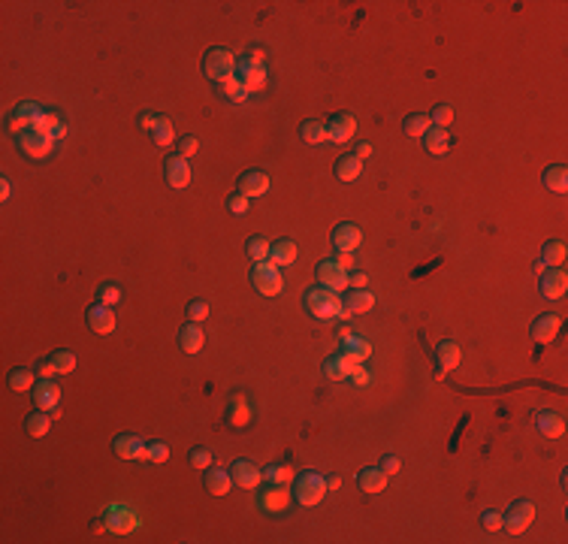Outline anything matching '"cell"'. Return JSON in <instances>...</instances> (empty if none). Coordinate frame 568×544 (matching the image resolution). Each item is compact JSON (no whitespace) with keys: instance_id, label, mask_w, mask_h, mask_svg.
I'll list each match as a JSON object with an SVG mask.
<instances>
[{"instance_id":"2","label":"cell","mask_w":568,"mask_h":544,"mask_svg":"<svg viewBox=\"0 0 568 544\" xmlns=\"http://www.w3.org/2000/svg\"><path fill=\"white\" fill-rule=\"evenodd\" d=\"M203 73H206V79L224 85V82L233 79V73H236V55H233L230 49H224V46L208 49L206 58H203Z\"/></svg>"},{"instance_id":"12","label":"cell","mask_w":568,"mask_h":544,"mask_svg":"<svg viewBox=\"0 0 568 544\" xmlns=\"http://www.w3.org/2000/svg\"><path fill=\"white\" fill-rule=\"evenodd\" d=\"M145 448H148V441L142 439V435L136 432H121V435H115L112 439V450L118 454L121 459H139V457H145Z\"/></svg>"},{"instance_id":"14","label":"cell","mask_w":568,"mask_h":544,"mask_svg":"<svg viewBox=\"0 0 568 544\" xmlns=\"http://www.w3.org/2000/svg\"><path fill=\"white\" fill-rule=\"evenodd\" d=\"M230 475H233V481H236L242 490H254V487H260V481H263L260 466L251 463V459H236L233 468H230Z\"/></svg>"},{"instance_id":"23","label":"cell","mask_w":568,"mask_h":544,"mask_svg":"<svg viewBox=\"0 0 568 544\" xmlns=\"http://www.w3.org/2000/svg\"><path fill=\"white\" fill-rule=\"evenodd\" d=\"M341 306H345V317L363 315V312H369V308L375 306V297L366 288H360V290H350L348 297H341Z\"/></svg>"},{"instance_id":"27","label":"cell","mask_w":568,"mask_h":544,"mask_svg":"<svg viewBox=\"0 0 568 544\" xmlns=\"http://www.w3.org/2000/svg\"><path fill=\"white\" fill-rule=\"evenodd\" d=\"M179 348L185 351V354H197L199 348H203V330H199V324L188 321L185 326L179 330Z\"/></svg>"},{"instance_id":"15","label":"cell","mask_w":568,"mask_h":544,"mask_svg":"<svg viewBox=\"0 0 568 544\" xmlns=\"http://www.w3.org/2000/svg\"><path fill=\"white\" fill-rule=\"evenodd\" d=\"M559 326H562V317L553 315V312H547V315H538L535 321H532L529 333H532V339H535V342H541V345H550V342L556 339Z\"/></svg>"},{"instance_id":"22","label":"cell","mask_w":568,"mask_h":544,"mask_svg":"<svg viewBox=\"0 0 568 544\" xmlns=\"http://www.w3.org/2000/svg\"><path fill=\"white\" fill-rule=\"evenodd\" d=\"M203 484H206L208 493H215V496H227L230 487H233V475L224 472V468H212V466H208L206 475H203Z\"/></svg>"},{"instance_id":"41","label":"cell","mask_w":568,"mask_h":544,"mask_svg":"<svg viewBox=\"0 0 568 544\" xmlns=\"http://www.w3.org/2000/svg\"><path fill=\"white\" fill-rule=\"evenodd\" d=\"M429 121H432V128H450V124H454V109H450L447 103H441V106H436V109H432V112H429Z\"/></svg>"},{"instance_id":"21","label":"cell","mask_w":568,"mask_h":544,"mask_svg":"<svg viewBox=\"0 0 568 544\" xmlns=\"http://www.w3.org/2000/svg\"><path fill=\"white\" fill-rule=\"evenodd\" d=\"M354 369H357V363H354V360H348L345 354H341V351H339L336 357H327V360H323V375H327V378H332V381L350 378V375H354Z\"/></svg>"},{"instance_id":"36","label":"cell","mask_w":568,"mask_h":544,"mask_svg":"<svg viewBox=\"0 0 568 544\" xmlns=\"http://www.w3.org/2000/svg\"><path fill=\"white\" fill-rule=\"evenodd\" d=\"M97 303H103V306H109V308H115L121 303V288L115 281H103L97 288Z\"/></svg>"},{"instance_id":"57","label":"cell","mask_w":568,"mask_h":544,"mask_svg":"<svg viewBox=\"0 0 568 544\" xmlns=\"http://www.w3.org/2000/svg\"><path fill=\"white\" fill-rule=\"evenodd\" d=\"M10 179H3V182H0V197H3V200H10Z\"/></svg>"},{"instance_id":"17","label":"cell","mask_w":568,"mask_h":544,"mask_svg":"<svg viewBox=\"0 0 568 544\" xmlns=\"http://www.w3.org/2000/svg\"><path fill=\"white\" fill-rule=\"evenodd\" d=\"M459 345L454 339H445V342H438L436 345V372H438V378L441 375H447L450 369H456L459 366Z\"/></svg>"},{"instance_id":"49","label":"cell","mask_w":568,"mask_h":544,"mask_svg":"<svg viewBox=\"0 0 568 544\" xmlns=\"http://www.w3.org/2000/svg\"><path fill=\"white\" fill-rule=\"evenodd\" d=\"M190 466H197V468H208V466H212V450H206V448H194V450H190Z\"/></svg>"},{"instance_id":"18","label":"cell","mask_w":568,"mask_h":544,"mask_svg":"<svg viewBox=\"0 0 568 544\" xmlns=\"http://www.w3.org/2000/svg\"><path fill=\"white\" fill-rule=\"evenodd\" d=\"M266 191H269V175H266V170H245L239 175V194L263 197Z\"/></svg>"},{"instance_id":"37","label":"cell","mask_w":568,"mask_h":544,"mask_svg":"<svg viewBox=\"0 0 568 544\" xmlns=\"http://www.w3.org/2000/svg\"><path fill=\"white\" fill-rule=\"evenodd\" d=\"M33 384H37V381H33V369H28V366H19V369H12L10 372V387L12 390H33Z\"/></svg>"},{"instance_id":"48","label":"cell","mask_w":568,"mask_h":544,"mask_svg":"<svg viewBox=\"0 0 568 544\" xmlns=\"http://www.w3.org/2000/svg\"><path fill=\"white\" fill-rule=\"evenodd\" d=\"M481 523H483V529H487V532H496V529H502V514L492 511V508H487V511L481 514Z\"/></svg>"},{"instance_id":"1","label":"cell","mask_w":568,"mask_h":544,"mask_svg":"<svg viewBox=\"0 0 568 544\" xmlns=\"http://www.w3.org/2000/svg\"><path fill=\"white\" fill-rule=\"evenodd\" d=\"M305 308H308V312H312L314 317H321V321H339V317H345L341 294H339V290L323 288V284H317V288H308Z\"/></svg>"},{"instance_id":"20","label":"cell","mask_w":568,"mask_h":544,"mask_svg":"<svg viewBox=\"0 0 568 544\" xmlns=\"http://www.w3.org/2000/svg\"><path fill=\"white\" fill-rule=\"evenodd\" d=\"M85 321H88L91 330H94V333H103V336L115 330V315H112V308L103 306V303H94V306H91L88 312H85Z\"/></svg>"},{"instance_id":"7","label":"cell","mask_w":568,"mask_h":544,"mask_svg":"<svg viewBox=\"0 0 568 544\" xmlns=\"http://www.w3.org/2000/svg\"><path fill=\"white\" fill-rule=\"evenodd\" d=\"M43 112L46 109H39L33 100H24V103H19L10 112V119H6V128H10L12 133H24V130H30V128H37L39 119H43Z\"/></svg>"},{"instance_id":"58","label":"cell","mask_w":568,"mask_h":544,"mask_svg":"<svg viewBox=\"0 0 568 544\" xmlns=\"http://www.w3.org/2000/svg\"><path fill=\"white\" fill-rule=\"evenodd\" d=\"M339 484H341V478H339V475H332V478H327V490H336Z\"/></svg>"},{"instance_id":"40","label":"cell","mask_w":568,"mask_h":544,"mask_svg":"<svg viewBox=\"0 0 568 544\" xmlns=\"http://www.w3.org/2000/svg\"><path fill=\"white\" fill-rule=\"evenodd\" d=\"M152 139H154V146H161V148L170 146V142H172V124H170V119H157L154 130H152Z\"/></svg>"},{"instance_id":"51","label":"cell","mask_w":568,"mask_h":544,"mask_svg":"<svg viewBox=\"0 0 568 544\" xmlns=\"http://www.w3.org/2000/svg\"><path fill=\"white\" fill-rule=\"evenodd\" d=\"M227 209L233 215H245L248 212V197L245 194H233L230 200H227Z\"/></svg>"},{"instance_id":"13","label":"cell","mask_w":568,"mask_h":544,"mask_svg":"<svg viewBox=\"0 0 568 544\" xmlns=\"http://www.w3.org/2000/svg\"><path fill=\"white\" fill-rule=\"evenodd\" d=\"M33 405L43 408V412H55L57 403H61V387L52 381V378H39L37 384H33Z\"/></svg>"},{"instance_id":"19","label":"cell","mask_w":568,"mask_h":544,"mask_svg":"<svg viewBox=\"0 0 568 544\" xmlns=\"http://www.w3.org/2000/svg\"><path fill=\"white\" fill-rule=\"evenodd\" d=\"M163 175L166 182H170L172 188H188L190 185V164L185 161V157H166L163 161Z\"/></svg>"},{"instance_id":"43","label":"cell","mask_w":568,"mask_h":544,"mask_svg":"<svg viewBox=\"0 0 568 544\" xmlns=\"http://www.w3.org/2000/svg\"><path fill=\"white\" fill-rule=\"evenodd\" d=\"M206 315H208V306L203 303V299H190L188 308H185V317H188V321H194V324L206 321Z\"/></svg>"},{"instance_id":"26","label":"cell","mask_w":568,"mask_h":544,"mask_svg":"<svg viewBox=\"0 0 568 544\" xmlns=\"http://www.w3.org/2000/svg\"><path fill=\"white\" fill-rule=\"evenodd\" d=\"M357 484H360L363 493H381L387 487V475H384L378 466H369V468H360V472H357Z\"/></svg>"},{"instance_id":"10","label":"cell","mask_w":568,"mask_h":544,"mask_svg":"<svg viewBox=\"0 0 568 544\" xmlns=\"http://www.w3.org/2000/svg\"><path fill=\"white\" fill-rule=\"evenodd\" d=\"M565 290H568V275L559 270V266L541 272V279H538V294H541V299H562Z\"/></svg>"},{"instance_id":"34","label":"cell","mask_w":568,"mask_h":544,"mask_svg":"<svg viewBox=\"0 0 568 544\" xmlns=\"http://www.w3.org/2000/svg\"><path fill=\"white\" fill-rule=\"evenodd\" d=\"M429 128H432V121H429V115H426V112H414V115H408V119L402 121V130L408 133V137H423Z\"/></svg>"},{"instance_id":"39","label":"cell","mask_w":568,"mask_h":544,"mask_svg":"<svg viewBox=\"0 0 568 544\" xmlns=\"http://www.w3.org/2000/svg\"><path fill=\"white\" fill-rule=\"evenodd\" d=\"M48 360H52V366H55V372H73V369H76V354H73V351H55V354L52 357H48Z\"/></svg>"},{"instance_id":"45","label":"cell","mask_w":568,"mask_h":544,"mask_svg":"<svg viewBox=\"0 0 568 544\" xmlns=\"http://www.w3.org/2000/svg\"><path fill=\"white\" fill-rule=\"evenodd\" d=\"M269 493H272V496H263V499H260L263 508H281V505H287V496H284V490L278 487V484H272Z\"/></svg>"},{"instance_id":"35","label":"cell","mask_w":568,"mask_h":544,"mask_svg":"<svg viewBox=\"0 0 568 544\" xmlns=\"http://www.w3.org/2000/svg\"><path fill=\"white\" fill-rule=\"evenodd\" d=\"M299 133H303V139L308 142V146H317V142H327V124H321V121H303V128H299Z\"/></svg>"},{"instance_id":"50","label":"cell","mask_w":568,"mask_h":544,"mask_svg":"<svg viewBox=\"0 0 568 544\" xmlns=\"http://www.w3.org/2000/svg\"><path fill=\"white\" fill-rule=\"evenodd\" d=\"M197 148H199L197 137H181V139H179V157H185V161L197 155Z\"/></svg>"},{"instance_id":"6","label":"cell","mask_w":568,"mask_h":544,"mask_svg":"<svg viewBox=\"0 0 568 544\" xmlns=\"http://www.w3.org/2000/svg\"><path fill=\"white\" fill-rule=\"evenodd\" d=\"M236 79L245 85L248 94H251V91H263L266 88V67H263V61H254V58H248V55L236 58Z\"/></svg>"},{"instance_id":"4","label":"cell","mask_w":568,"mask_h":544,"mask_svg":"<svg viewBox=\"0 0 568 544\" xmlns=\"http://www.w3.org/2000/svg\"><path fill=\"white\" fill-rule=\"evenodd\" d=\"M251 284H254V290H260L263 297H278V294H281V288H284L281 270H278L275 263H269V261L254 263V270H251Z\"/></svg>"},{"instance_id":"31","label":"cell","mask_w":568,"mask_h":544,"mask_svg":"<svg viewBox=\"0 0 568 544\" xmlns=\"http://www.w3.org/2000/svg\"><path fill=\"white\" fill-rule=\"evenodd\" d=\"M48 426H52V417H48V412H43V408H37L33 414L24 417V430H28V435H33V439H43L48 432Z\"/></svg>"},{"instance_id":"5","label":"cell","mask_w":568,"mask_h":544,"mask_svg":"<svg viewBox=\"0 0 568 544\" xmlns=\"http://www.w3.org/2000/svg\"><path fill=\"white\" fill-rule=\"evenodd\" d=\"M532 520H535V505H532L529 499H517L502 514V526H505V532H511V535L526 532L532 526Z\"/></svg>"},{"instance_id":"53","label":"cell","mask_w":568,"mask_h":544,"mask_svg":"<svg viewBox=\"0 0 568 544\" xmlns=\"http://www.w3.org/2000/svg\"><path fill=\"white\" fill-rule=\"evenodd\" d=\"M366 281H369V279H366V272H360V270H357V272H348V288H350V290L366 288Z\"/></svg>"},{"instance_id":"29","label":"cell","mask_w":568,"mask_h":544,"mask_svg":"<svg viewBox=\"0 0 568 544\" xmlns=\"http://www.w3.org/2000/svg\"><path fill=\"white\" fill-rule=\"evenodd\" d=\"M535 423H538L541 432L550 435V439H559V435L565 432V421H562L559 414H553V412H538V414H535Z\"/></svg>"},{"instance_id":"47","label":"cell","mask_w":568,"mask_h":544,"mask_svg":"<svg viewBox=\"0 0 568 544\" xmlns=\"http://www.w3.org/2000/svg\"><path fill=\"white\" fill-rule=\"evenodd\" d=\"M230 423H248V408H245V403H242V396H236L233 399V405H230Z\"/></svg>"},{"instance_id":"44","label":"cell","mask_w":568,"mask_h":544,"mask_svg":"<svg viewBox=\"0 0 568 544\" xmlns=\"http://www.w3.org/2000/svg\"><path fill=\"white\" fill-rule=\"evenodd\" d=\"M263 481H269V484L290 481V468H287V466H269V468H263Z\"/></svg>"},{"instance_id":"56","label":"cell","mask_w":568,"mask_h":544,"mask_svg":"<svg viewBox=\"0 0 568 544\" xmlns=\"http://www.w3.org/2000/svg\"><path fill=\"white\" fill-rule=\"evenodd\" d=\"M369 155H372V146L369 142H360V146H357V157L363 161V157H369Z\"/></svg>"},{"instance_id":"42","label":"cell","mask_w":568,"mask_h":544,"mask_svg":"<svg viewBox=\"0 0 568 544\" xmlns=\"http://www.w3.org/2000/svg\"><path fill=\"white\" fill-rule=\"evenodd\" d=\"M221 91H224V97H230V100H233V103H242V100H245V97H248V91H245V85H242V82H239L236 76H233V79H227V82H224V85H221Z\"/></svg>"},{"instance_id":"38","label":"cell","mask_w":568,"mask_h":544,"mask_svg":"<svg viewBox=\"0 0 568 544\" xmlns=\"http://www.w3.org/2000/svg\"><path fill=\"white\" fill-rule=\"evenodd\" d=\"M245 251H248V257H251L254 263H263V261H269V242H266L263 236H251L245 242Z\"/></svg>"},{"instance_id":"46","label":"cell","mask_w":568,"mask_h":544,"mask_svg":"<svg viewBox=\"0 0 568 544\" xmlns=\"http://www.w3.org/2000/svg\"><path fill=\"white\" fill-rule=\"evenodd\" d=\"M166 457H170V448H166L163 441H148V448H145V459H152V463H163Z\"/></svg>"},{"instance_id":"32","label":"cell","mask_w":568,"mask_h":544,"mask_svg":"<svg viewBox=\"0 0 568 544\" xmlns=\"http://www.w3.org/2000/svg\"><path fill=\"white\" fill-rule=\"evenodd\" d=\"M544 185L553 191V194H565L568 191V170L562 164H553L544 170Z\"/></svg>"},{"instance_id":"33","label":"cell","mask_w":568,"mask_h":544,"mask_svg":"<svg viewBox=\"0 0 568 544\" xmlns=\"http://www.w3.org/2000/svg\"><path fill=\"white\" fill-rule=\"evenodd\" d=\"M565 261V242L562 239H550L544 251H541V263L547 266V270H553V266H559Z\"/></svg>"},{"instance_id":"52","label":"cell","mask_w":568,"mask_h":544,"mask_svg":"<svg viewBox=\"0 0 568 544\" xmlns=\"http://www.w3.org/2000/svg\"><path fill=\"white\" fill-rule=\"evenodd\" d=\"M157 119H161V115H152V112H139L136 124H139L142 130H148V133H152V130H154V124H157Z\"/></svg>"},{"instance_id":"8","label":"cell","mask_w":568,"mask_h":544,"mask_svg":"<svg viewBox=\"0 0 568 544\" xmlns=\"http://www.w3.org/2000/svg\"><path fill=\"white\" fill-rule=\"evenodd\" d=\"M52 146H55V139L48 137V133L43 130H24L19 133V148L28 157H33V161H43V157H48V152H52Z\"/></svg>"},{"instance_id":"30","label":"cell","mask_w":568,"mask_h":544,"mask_svg":"<svg viewBox=\"0 0 568 544\" xmlns=\"http://www.w3.org/2000/svg\"><path fill=\"white\" fill-rule=\"evenodd\" d=\"M336 175L341 182H354L357 175H363V161L357 155H345L336 161Z\"/></svg>"},{"instance_id":"24","label":"cell","mask_w":568,"mask_h":544,"mask_svg":"<svg viewBox=\"0 0 568 544\" xmlns=\"http://www.w3.org/2000/svg\"><path fill=\"white\" fill-rule=\"evenodd\" d=\"M341 354H345L348 360H354V363H363V360H369L372 345L363 336H354V333H350V336L341 339Z\"/></svg>"},{"instance_id":"16","label":"cell","mask_w":568,"mask_h":544,"mask_svg":"<svg viewBox=\"0 0 568 544\" xmlns=\"http://www.w3.org/2000/svg\"><path fill=\"white\" fill-rule=\"evenodd\" d=\"M354 133H357V119L350 112H339L327 121V137L332 142H348L354 139Z\"/></svg>"},{"instance_id":"28","label":"cell","mask_w":568,"mask_h":544,"mask_svg":"<svg viewBox=\"0 0 568 544\" xmlns=\"http://www.w3.org/2000/svg\"><path fill=\"white\" fill-rule=\"evenodd\" d=\"M423 146H426V152H429V155L441 157L450 148V133L445 128H429L423 133Z\"/></svg>"},{"instance_id":"11","label":"cell","mask_w":568,"mask_h":544,"mask_svg":"<svg viewBox=\"0 0 568 544\" xmlns=\"http://www.w3.org/2000/svg\"><path fill=\"white\" fill-rule=\"evenodd\" d=\"M360 245H363V230L357 224H350V221L336 224V230H332V248L341 251V254H350V251H357Z\"/></svg>"},{"instance_id":"9","label":"cell","mask_w":568,"mask_h":544,"mask_svg":"<svg viewBox=\"0 0 568 544\" xmlns=\"http://www.w3.org/2000/svg\"><path fill=\"white\" fill-rule=\"evenodd\" d=\"M317 281L323 284V288H330V290H345L348 288V270L341 266L339 261H332V257H327V261H321L317 263Z\"/></svg>"},{"instance_id":"59","label":"cell","mask_w":568,"mask_h":544,"mask_svg":"<svg viewBox=\"0 0 568 544\" xmlns=\"http://www.w3.org/2000/svg\"><path fill=\"white\" fill-rule=\"evenodd\" d=\"M350 378H354V381H360V384H366V381H369V375H366V372H357V369H354V375H350Z\"/></svg>"},{"instance_id":"3","label":"cell","mask_w":568,"mask_h":544,"mask_svg":"<svg viewBox=\"0 0 568 544\" xmlns=\"http://www.w3.org/2000/svg\"><path fill=\"white\" fill-rule=\"evenodd\" d=\"M327 496V478H321L317 472H303L294 481V499L299 505H317Z\"/></svg>"},{"instance_id":"54","label":"cell","mask_w":568,"mask_h":544,"mask_svg":"<svg viewBox=\"0 0 568 544\" xmlns=\"http://www.w3.org/2000/svg\"><path fill=\"white\" fill-rule=\"evenodd\" d=\"M381 472H384V475H396V472H399V459H396L393 454H387V457L381 459Z\"/></svg>"},{"instance_id":"55","label":"cell","mask_w":568,"mask_h":544,"mask_svg":"<svg viewBox=\"0 0 568 544\" xmlns=\"http://www.w3.org/2000/svg\"><path fill=\"white\" fill-rule=\"evenodd\" d=\"M37 369H39V378H48V375L55 372V366H52V360H39Z\"/></svg>"},{"instance_id":"25","label":"cell","mask_w":568,"mask_h":544,"mask_svg":"<svg viewBox=\"0 0 568 544\" xmlns=\"http://www.w3.org/2000/svg\"><path fill=\"white\" fill-rule=\"evenodd\" d=\"M296 261V242L294 239H278L269 245V263H275L281 270V266H290Z\"/></svg>"}]
</instances>
